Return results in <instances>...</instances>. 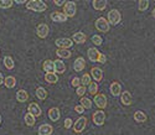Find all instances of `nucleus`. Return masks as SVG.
<instances>
[{
    "instance_id": "a19ab883",
    "label": "nucleus",
    "mask_w": 155,
    "mask_h": 135,
    "mask_svg": "<svg viewBox=\"0 0 155 135\" xmlns=\"http://www.w3.org/2000/svg\"><path fill=\"white\" fill-rule=\"evenodd\" d=\"M74 110L78 113V114H83V113H84V108H83L81 104H78V105H76V107H74Z\"/></svg>"
},
{
    "instance_id": "412c9836",
    "label": "nucleus",
    "mask_w": 155,
    "mask_h": 135,
    "mask_svg": "<svg viewBox=\"0 0 155 135\" xmlns=\"http://www.w3.org/2000/svg\"><path fill=\"white\" fill-rule=\"evenodd\" d=\"M107 0H93L92 2V5H93V9L101 11V10H104L107 8Z\"/></svg>"
},
{
    "instance_id": "2eb2a0df",
    "label": "nucleus",
    "mask_w": 155,
    "mask_h": 135,
    "mask_svg": "<svg viewBox=\"0 0 155 135\" xmlns=\"http://www.w3.org/2000/svg\"><path fill=\"white\" fill-rule=\"evenodd\" d=\"M89 76H91V78H93L96 82H99V81L103 79V71L99 68V67H92Z\"/></svg>"
},
{
    "instance_id": "423d86ee",
    "label": "nucleus",
    "mask_w": 155,
    "mask_h": 135,
    "mask_svg": "<svg viewBox=\"0 0 155 135\" xmlns=\"http://www.w3.org/2000/svg\"><path fill=\"white\" fill-rule=\"evenodd\" d=\"M86 125H87V118L86 117H80L78 119H77L74 123H73V130H74V133H77V134H80V133H82L83 130H84V128H86Z\"/></svg>"
},
{
    "instance_id": "6ab92c4d",
    "label": "nucleus",
    "mask_w": 155,
    "mask_h": 135,
    "mask_svg": "<svg viewBox=\"0 0 155 135\" xmlns=\"http://www.w3.org/2000/svg\"><path fill=\"white\" fill-rule=\"evenodd\" d=\"M48 118H50V120H52V121H57L61 118V113H60V109L57 107L50 108L48 109Z\"/></svg>"
},
{
    "instance_id": "0eeeda50",
    "label": "nucleus",
    "mask_w": 155,
    "mask_h": 135,
    "mask_svg": "<svg viewBox=\"0 0 155 135\" xmlns=\"http://www.w3.org/2000/svg\"><path fill=\"white\" fill-rule=\"evenodd\" d=\"M92 120H93V123L96 125H98V127L103 125L104 124V121H106V113L103 110H101V109L94 112L93 115H92Z\"/></svg>"
},
{
    "instance_id": "7c9ffc66",
    "label": "nucleus",
    "mask_w": 155,
    "mask_h": 135,
    "mask_svg": "<svg viewBox=\"0 0 155 135\" xmlns=\"http://www.w3.org/2000/svg\"><path fill=\"white\" fill-rule=\"evenodd\" d=\"M80 104L84 108V109H91V108H92V100L88 99V98H86V97H82V98H81Z\"/></svg>"
},
{
    "instance_id": "9b49d317",
    "label": "nucleus",
    "mask_w": 155,
    "mask_h": 135,
    "mask_svg": "<svg viewBox=\"0 0 155 135\" xmlns=\"http://www.w3.org/2000/svg\"><path fill=\"white\" fill-rule=\"evenodd\" d=\"M28 113L32 114L36 118V117H40L42 114V110H41L40 105H38L37 103H30L29 107H28Z\"/></svg>"
},
{
    "instance_id": "f03ea898",
    "label": "nucleus",
    "mask_w": 155,
    "mask_h": 135,
    "mask_svg": "<svg viewBox=\"0 0 155 135\" xmlns=\"http://www.w3.org/2000/svg\"><path fill=\"white\" fill-rule=\"evenodd\" d=\"M107 21L109 25H118L120 21H122V15H120V12L119 10L117 9H112L109 12H108V15H107Z\"/></svg>"
},
{
    "instance_id": "9d476101",
    "label": "nucleus",
    "mask_w": 155,
    "mask_h": 135,
    "mask_svg": "<svg viewBox=\"0 0 155 135\" xmlns=\"http://www.w3.org/2000/svg\"><path fill=\"white\" fill-rule=\"evenodd\" d=\"M51 20H52L54 22H66L67 21V16L63 14V12L61 11H54V12H51V15H50Z\"/></svg>"
},
{
    "instance_id": "72a5a7b5",
    "label": "nucleus",
    "mask_w": 155,
    "mask_h": 135,
    "mask_svg": "<svg viewBox=\"0 0 155 135\" xmlns=\"http://www.w3.org/2000/svg\"><path fill=\"white\" fill-rule=\"evenodd\" d=\"M12 0H0V9H9L12 6Z\"/></svg>"
},
{
    "instance_id": "58836bf2",
    "label": "nucleus",
    "mask_w": 155,
    "mask_h": 135,
    "mask_svg": "<svg viewBox=\"0 0 155 135\" xmlns=\"http://www.w3.org/2000/svg\"><path fill=\"white\" fill-rule=\"evenodd\" d=\"M71 84H72L73 87H76V88H77V87H80V86H81V79H80L78 77H74V78L72 79Z\"/></svg>"
},
{
    "instance_id": "20e7f679",
    "label": "nucleus",
    "mask_w": 155,
    "mask_h": 135,
    "mask_svg": "<svg viewBox=\"0 0 155 135\" xmlns=\"http://www.w3.org/2000/svg\"><path fill=\"white\" fill-rule=\"evenodd\" d=\"M94 25H96V29L98 31H101V32H108L109 29H110V25L108 24V21H107L106 18H98L96 20V24Z\"/></svg>"
},
{
    "instance_id": "c9c22d12",
    "label": "nucleus",
    "mask_w": 155,
    "mask_h": 135,
    "mask_svg": "<svg viewBox=\"0 0 155 135\" xmlns=\"http://www.w3.org/2000/svg\"><path fill=\"white\" fill-rule=\"evenodd\" d=\"M92 42H93V45H96V46H101V45L103 44V38H102L101 35H93Z\"/></svg>"
},
{
    "instance_id": "f257e3e1",
    "label": "nucleus",
    "mask_w": 155,
    "mask_h": 135,
    "mask_svg": "<svg viewBox=\"0 0 155 135\" xmlns=\"http://www.w3.org/2000/svg\"><path fill=\"white\" fill-rule=\"evenodd\" d=\"M26 8L36 12H44L45 10H47V5L42 0H29L26 2Z\"/></svg>"
},
{
    "instance_id": "e433bc0d",
    "label": "nucleus",
    "mask_w": 155,
    "mask_h": 135,
    "mask_svg": "<svg viewBox=\"0 0 155 135\" xmlns=\"http://www.w3.org/2000/svg\"><path fill=\"white\" fill-rule=\"evenodd\" d=\"M84 93H86V87H83V86L77 87V89H76V94H77V96H80L82 98Z\"/></svg>"
},
{
    "instance_id": "f3484780",
    "label": "nucleus",
    "mask_w": 155,
    "mask_h": 135,
    "mask_svg": "<svg viewBox=\"0 0 155 135\" xmlns=\"http://www.w3.org/2000/svg\"><path fill=\"white\" fill-rule=\"evenodd\" d=\"M38 135H51L54 133V127L51 124H42L37 130Z\"/></svg>"
},
{
    "instance_id": "393cba45",
    "label": "nucleus",
    "mask_w": 155,
    "mask_h": 135,
    "mask_svg": "<svg viewBox=\"0 0 155 135\" xmlns=\"http://www.w3.org/2000/svg\"><path fill=\"white\" fill-rule=\"evenodd\" d=\"M134 120L137 123H144V121H147V114L143 110H137L134 113Z\"/></svg>"
},
{
    "instance_id": "a211bd4d",
    "label": "nucleus",
    "mask_w": 155,
    "mask_h": 135,
    "mask_svg": "<svg viewBox=\"0 0 155 135\" xmlns=\"http://www.w3.org/2000/svg\"><path fill=\"white\" fill-rule=\"evenodd\" d=\"M109 91H110L113 97H118L122 93V86L119 84V82H112L110 87H109Z\"/></svg>"
},
{
    "instance_id": "4468645a",
    "label": "nucleus",
    "mask_w": 155,
    "mask_h": 135,
    "mask_svg": "<svg viewBox=\"0 0 155 135\" xmlns=\"http://www.w3.org/2000/svg\"><path fill=\"white\" fill-rule=\"evenodd\" d=\"M54 71L56 74H62L66 72V64L63 63V61L61 60H56L54 61Z\"/></svg>"
},
{
    "instance_id": "49530a36",
    "label": "nucleus",
    "mask_w": 155,
    "mask_h": 135,
    "mask_svg": "<svg viewBox=\"0 0 155 135\" xmlns=\"http://www.w3.org/2000/svg\"><path fill=\"white\" fill-rule=\"evenodd\" d=\"M0 124H2V115H0Z\"/></svg>"
},
{
    "instance_id": "79ce46f5",
    "label": "nucleus",
    "mask_w": 155,
    "mask_h": 135,
    "mask_svg": "<svg viewBox=\"0 0 155 135\" xmlns=\"http://www.w3.org/2000/svg\"><path fill=\"white\" fill-rule=\"evenodd\" d=\"M54 3L56 5H58V6H61V5H64V3H66V2H63V0H55Z\"/></svg>"
},
{
    "instance_id": "b1692460",
    "label": "nucleus",
    "mask_w": 155,
    "mask_h": 135,
    "mask_svg": "<svg viewBox=\"0 0 155 135\" xmlns=\"http://www.w3.org/2000/svg\"><path fill=\"white\" fill-rule=\"evenodd\" d=\"M45 81L50 84H55L58 82V76L55 72H51V73H46L45 74Z\"/></svg>"
},
{
    "instance_id": "5701e85b",
    "label": "nucleus",
    "mask_w": 155,
    "mask_h": 135,
    "mask_svg": "<svg viewBox=\"0 0 155 135\" xmlns=\"http://www.w3.org/2000/svg\"><path fill=\"white\" fill-rule=\"evenodd\" d=\"M56 55L60 57V58H63V60H67L72 56V52L70 50H64V48H57L56 50Z\"/></svg>"
},
{
    "instance_id": "ddd939ff",
    "label": "nucleus",
    "mask_w": 155,
    "mask_h": 135,
    "mask_svg": "<svg viewBox=\"0 0 155 135\" xmlns=\"http://www.w3.org/2000/svg\"><path fill=\"white\" fill-rule=\"evenodd\" d=\"M120 102L124 105H130L133 103V96L129 91H124L123 93H120Z\"/></svg>"
},
{
    "instance_id": "39448f33",
    "label": "nucleus",
    "mask_w": 155,
    "mask_h": 135,
    "mask_svg": "<svg viewBox=\"0 0 155 135\" xmlns=\"http://www.w3.org/2000/svg\"><path fill=\"white\" fill-rule=\"evenodd\" d=\"M55 45L58 47V48H64V50H70L72 46H73V41L71 38H67V37H60L55 41Z\"/></svg>"
},
{
    "instance_id": "f704fd0d",
    "label": "nucleus",
    "mask_w": 155,
    "mask_h": 135,
    "mask_svg": "<svg viewBox=\"0 0 155 135\" xmlns=\"http://www.w3.org/2000/svg\"><path fill=\"white\" fill-rule=\"evenodd\" d=\"M88 92H89V94H97V92H98V84L96 82H91V84L88 86Z\"/></svg>"
},
{
    "instance_id": "a18cd8bd",
    "label": "nucleus",
    "mask_w": 155,
    "mask_h": 135,
    "mask_svg": "<svg viewBox=\"0 0 155 135\" xmlns=\"http://www.w3.org/2000/svg\"><path fill=\"white\" fill-rule=\"evenodd\" d=\"M151 15H153V18L155 19V8H154V10H153V14H151Z\"/></svg>"
},
{
    "instance_id": "c756f323",
    "label": "nucleus",
    "mask_w": 155,
    "mask_h": 135,
    "mask_svg": "<svg viewBox=\"0 0 155 135\" xmlns=\"http://www.w3.org/2000/svg\"><path fill=\"white\" fill-rule=\"evenodd\" d=\"M4 66L6 67V68L8 70H12V68H14V67H15V63H14V60H12L10 56H5L4 57Z\"/></svg>"
},
{
    "instance_id": "2f4dec72",
    "label": "nucleus",
    "mask_w": 155,
    "mask_h": 135,
    "mask_svg": "<svg viewBox=\"0 0 155 135\" xmlns=\"http://www.w3.org/2000/svg\"><path fill=\"white\" fill-rule=\"evenodd\" d=\"M92 78H91V76H89V73H84L83 76H82V78H81V86H83V87H86V86H89L91 84V81Z\"/></svg>"
},
{
    "instance_id": "c85d7f7f",
    "label": "nucleus",
    "mask_w": 155,
    "mask_h": 135,
    "mask_svg": "<svg viewBox=\"0 0 155 135\" xmlns=\"http://www.w3.org/2000/svg\"><path fill=\"white\" fill-rule=\"evenodd\" d=\"M24 120H25V124H26L28 127H34L35 125V121H36V118L32 114L28 113V114H25Z\"/></svg>"
},
{
    "instance_id": "473e14b6",
    "label": "nucleus",
    "mask_w": 155,
    "mask_h": 135,
    "mask_svg": "<svg viewBox=\"0 0 155 135\" xmlns=\"http://www.w3.org/2000/svg\"><path fill=\"white\" fill-rule=\"evenodd\" d=\"M149 8V2L148 0H139L138 2V9L140 11H145Z\"/></svg>"
},
{
    "instance_id": "a878e982",
    "label": "nucleus",
    "mask_w": 155,
    "mask_h": 135,
    "mask_svg": "<svg viewBox=\"0 0 155 135\" xmlns=\"http://www.w3.org/2000/svg\"><path fill=\"white\" fill-rule=\"evenodd\" d=\"M42 70H44L46 73L55 72V71H54V61H51V60L44 61V63H42Z\"/></svg>"
},
{
    "instance_id": "cd10ccee",
    "label": "nucleus",
    "mask_w": 155,
    "mask_h": 135,
    "mask_svg": "<svg viewBox=\"0 0 155 135\" xmlns=\"http://www.w3.org/2000/svg\"><path fill=\"white\" fill-rule=\"evenodd\" d=\"M35 94H36V97L40 99V100H45V99L47 98V91H46L44 87H38V88L36 89Z\"/></svg>"
},
{
    "instance_id": "f8f14e48",
    "label": "nucleus",
    "mask_w": 155,
    "mask_h": 135,
    "mask_svg": "<svg viewBox=\"0 0 155 135\" xmlns=\"http://www.w3.org/2000/svg\"><path fill=\"white\" fill-rule=\"evenodd\" d=\"M72 41L74 42V44H78V45H81V44H84L86 41H87V36H86V34L84 32H82V31H78V32H74L73 34V36H72Z\"/></svg>"
},
{
    "instance_id": "dca6fc26",
    "label": "nucleus",
    "mask_w": 155,
    "mask_h": 135,
    "mask_svg": "<svg viewBox=\"0 0 155 135\" xmlns=\"http://www.w3.org/2000/svg\"><path fill=\"white\" fill-rule=\"evenodd\" d=\"M84 67H86V61L83 57H77L73 62V70L76 72H81L84 70Z\"/></svg>"
},
{
    "instance_id": "37998d69",
    "label": "nucleus",
    "mask_w": 155,
    "mask_h": 135,
    "mask_svg": "<svg viewBox=\"0 0 155 135\" xmlns=\"http://www.w3.org/2000/svg\"><path fill=\"white\" fill-rule=\"evenodd\" d=\"M0 84H4V76L2 72H0Z\"/></svg>"
},
{
    "instance_id": "bb28decb",
    "label": "nucleus",
    "mask_w": 155,
    "mask_h": 135,
    "mask_svg": "<svg viewBox=\"0 0 155 135\" xmlns=\"http://www.w3.org/2000/svg\"><path fill=\"white\" fill-rule=\"evenodd\" d=\"M4 84L6 88H14L16 86V78L12 76H8L6 78H4Z\"/></svg>"
},
{
    "instance_id": "7ed1b4c3",
    "label": "nucleus",
    "mask_w": 155,
    "mask_h": 135,
    "mask_svg": "<svg viewBox=\"0 0 155 135\" xmlns=\"http://www.w3.org/2000/svg\"><path fill=\"white\" fill-rule=\"evenodd\" d=\"M77 12V5L74 2H66L63 5V14L68 18H73Z\"/></svg>"
},
{
    "instance_id": "ea45409f",
    "label": "nucleus",
    "mask_w": 155,
    "mask_h": 135,
    "mask_svg": "<svg viewBox=\"0 0 155 135\" xmlns=\"http://www.w3.org/2000/svg\"><path fill=\"white\" fill-rule=\"evenodd\" d=\"M106 61H107V57H106V55H103V53H99V56H98V60H97V62H99V63H106Z\"/></svg>"
},
{
    "instance_id": "c03bdc74",
    "label": "nucleus",
    "mask_w": 155,
    "mask_h": 135,
    "mask_svg": "<svg viewBox=\"0 0 155 135\" xmlns=\"http://www.w3.org/2000/svg\"><path fill=\"white\" fill-rule=\"evenodd\" d=\"M14 3H16V4H26V2H25V0H15Z\"/></svg>"
},
{
    "instance_id": "6e6552de",
    "label": "nucleus",
    "mask_w": 155,
    "mask_h": 135,
    "mask_svg": "<svg viewBox=\"0 0 155 135\" xmlns=\"http://www.w3.org/2000/svg\"><path fill=\"white\" fill-rule=\"evenodd\" d=\"M93 102H94V104L99 108L101 110H103V109H104V108L107 107V97H106L103 93H101V94H96Z\"/></svg>"
},
{
    "instance_id": "aec40b11",
    "label": "nucleus",
    "mask_w": 155,
    "mask_h": 135,
    "mask_svg": "<svg viewBox=\"0 0 155 135\" xmlns=\"http://www.w3.org/2000/svg\"><path fill=\"white\" fill-rule=\"evenodd\" d=\"M99 53L101 52L96 47H91V48H88V51H87V56H88V58H89L91 62H97Z\"/></svg>"
},
{
    "instance_id": "4c0bfd02",
    "label": "nucleus",
    "mask_w": 155,
    "mask_h": 135,
    "mask_svg": "<svg viewBox=\"0 0 155 135\" xmlns=\"http://www.w3.org/2000/svg\"><path fill=\"white\" fill-rule=\"evenodd\" d=\"M73 125V121L71 118H66L64 119V129H71Z\"/></svg>"
},
{
    "instance_id": "1a4fd4ad",
    "label": "nucleus",
    "mask_w": 155,
    "mask_h": 135,
    "mask_svg": "<svg viewBox=\"0 0 155 135\" xmlns=\"http://www.w3.org/2000/svg\"><path fill=\"white\" fill-rule=\"evenodd\" d=\"M50 32V29H48V26L46 24H40V25H37V28H36V35L40 37V38H46L47 35Z\"/></svg>"
},
{
    "instance_id": "4be33fe9",
    "label": "nucleus",
    "mask_w": 155,
    "mask_h": 135,
    "mask_svg": "<svg viewBox=\"0 0 155 135\" xmlns=\"http://www.w3.org/2000/svg\"><path fill=\"white\" fill-rule=\"evenodd\" d=\"M29 99V94L25 89H19L16 92V100L20 102V103H24Z\"/></svg>"
}]
</instances>
